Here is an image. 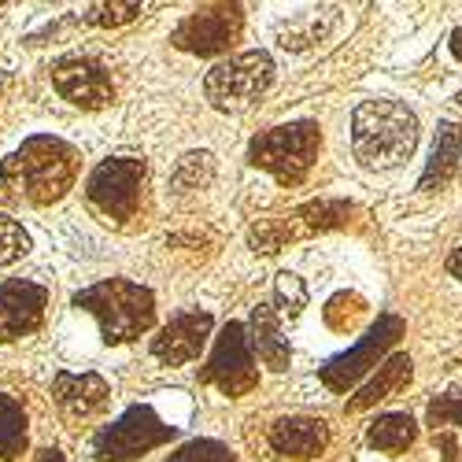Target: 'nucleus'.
Segmentation results:
<instances>
[{
    "label": "nucleus",
    "mask_w": 462,
    "mask_h": 462,
    "mask_svg": "<svg viewBox=\"0 0 462 462\" xmlns=\"http://www.w3.org/2000/svg\"><path fill=\"white\" fill-rule=\"evenodd\" d=\"M208 384L229 400L248 396L255 384H259V370H255V356H252V344H248V329L241 322H229L218 340H215V352L200 374Z\"/></svg>",
    "instance_id": "obj_8"
},
{
    "label": "nucleus",
    "mask_w": 462,
    "mask_h": 462,
    "mask_svg": "<svg viewBox=\"0 0 462 462\" xmlns=\"http://www.w3.org/2000/svg\"><path fill=\"white\" fill-rule=\"evenodd\" d=\"M30 252V234L8 215H0V266H12Z\"/></svg>",
    "instance_id": "obj_24"
},
{
    "label": "nucleus",
    "mask_w": 462,
    "mask_h": 462,
    "mask_svg": "<svg viewBox=\"0 0 462 462\" xmlns=\"http://www.w3.org/2000/svg\"><path fill=\"white\" fill-rule=\"evenodd\" d=\"M352 215V204L348 200H315L296 211V222L303 226V234H315V229H337L344 226Z\"/></svg>",
    "instance_id": "obj_23"
},
{
    "label": "nucleus",
    "mask_w": 462,
    "mask_h": 462,
    "mask_svg": "<svg viewBox=\"0 0 462 462\" xmlns=\"http://www.w3.org/2000/svg\"><path fill=\"white\" fill-rule=\"evenodd\" d=\"M52 86L60 89L63 100H70L74 107H86V111H100L115 97V86L107 79V70L97 60H82V56L60 60L52 67Z\"/></svg>",
    "instance_id": "obj_11"
},
{
    "label": "nucleus",
    "mask_w": 462,
    "mask_h": 462,
    "mask_svg": "<svg viewBox=\"0 0 462 462\" xmlns=\"http://www.w3.org/2000/svg\"><path fill=\"white\" fill-rule=\"evenodd\" d=\"M52 396L63 418L70 421H86L107 407V381L100 374H56L52 381Z\"/></svg>",
    "instance_id": "obj_14"
},
{
    "label": "nucleus",
    "mask_w": 462,
    "mask_h": 462,
    "mask_svg": "<svg viewBox=\"0 0 462 462\" xmlns=\"http://www.w3.org/2000/svg\"><path fill=\"white\" fill-rule=\"evenodd\" d=\"M400 337H403V319L400 315H381L366 329V337L356 344V348L340 352L337 359H329L322 366V384H326V389H333V393H348L366 370H374L381 363V356L389 352Z\"/></svg>",
    "instance_id": "obj_10"
},
{
    "label": "nucleus",
    "mask_w": 462,
    "mask_h": 462,
    "mask_svg": "<svg viewBox=\"0 0 462 462\" xmlns=\"http://www.w3.org/2000/svg\"><path fill=\"white\" fill-rule=\"evenodd\" d=\"M144 178H148V167L137 156L104 160L86 181V200L104 215V222L126 226L141 208Z\"/></svg>",
    "instance_id": "obj_6"
},
{
    "label": "nucleus",
    "mask_w": 462,
    "mask_h": 462,
    "mask_svg": "<svg viewBox=\"0 0 462 462\" xmlns=\"http://www.w3.org/2000/svg\"><path fill=\"white\" fill-rule=\"evenodd\" d=\"M0 5H8V0H0Z\"/></svg>",
    "instance_id": "obj_35"
},
{
    "label": "nucleus",
    "mask_w": 462,
    "mask_h": 462,
    "mask_svg": "<svg viewBox=\"0 0 462 462\" xmlns=\"http://www.w3.org/2000/svg\"><path fill=\"white\" fill-rule=\"evenodd\" d=\"M79 167H82L79 152H74L67 141H60V137H30L5 160L0 174H5V185H12L23 200L45 208V204L63 200L67 192L74 189Z\"/></svg>",
    "instance_id": "obj_1"
},
{
    "label": "nucleus",
    "mask_w": 462,
    "mask_h": 462,
    "mask_svg": "<svg viewBox=\"0 0 462 462\" xmlns=\"http://www.w3.org/2000/svg\"><path fill=\"white\" fill-rule=\"evenodd\" d=\"M241 33V5L237 0H204L200 12H192L178 30L174 45L192 56L226 52Z\"/></svg>",
    "instance_id": "obj_9"
},
{
    "label": "nucleus",
    "mask_w": 462,
    "mask_h": 462,
    "mask_svg": "<svg viewBox=\"0 0 462 462\" xmlns=\"http://www.w3.org/2000/svg\"><path fill=\"white\" fill-rule=\"evenodd\" d=\"M458 141H462L458 126H455V123H440L437 141H433V156H430L426 171H421V181H418L421 192H437V189H444L448 178L458 171Z\"/></svg>",
    "instance_id": "obj_18"
},
{
    "label": "nucleus",
    "mask_w": 462,
    "mask_h": 462,
    "mask_svg": "<svg viewBox=\"0 0 462 462\" xmlns=\"http://www.w3.org/2000/svg\"><path fill=\"white\" fill-rule=\"evenodd\" d=\"M37 462H67L56 448H45V451H37Z\"/></svg>",
    "instance_id": "obj_32"
},
{
    "label": "nucleus",
    "mask_w": 462,
    "mask_h": 462,
    "mask_svg": "<svg viewBox=\"0 0 462 462\" xmlns=\"http://www.w3.org/2000/svg\"><path fill=\"white\" fill-rule=\"evenodd\" d=\"M414 437H418V426H414V418L403 414V411L381 414L374 426H370V433H366V440H370L377 451H407V448L414 444Z\"/></svg>",
    "instance_id": "obj_19"
},
{
    "label": "nucleus",
    "mask_w": 462,
    "mask_h": 462,
    "mask_svg": "<svg viewBox=\"0 0 462 462\" xmlns=\"http://www.w3.org/2000/svg\"><path fill=\"white\" fill-rule=\"evenodd\" d=\"M26 448V411L19 400L0 393V458L12 462Z\"/></svg>",
    "instance_id": "obj_21"
},
{
    "label": "nucleus",
    "mask_w": 462,
    "mask_h": 462,
    "mask_svg": "<svg viewBox=\"0 0 462 462\" xmlns=\"http://www.w3.org/2000/svg\"><path fill=\"white\" fill-rule=\"evenodd\" d=\"M45 307H49V292L42 285L26 278H12L8 285H0V340L8 344L30 337L45 322Z\"/></svg>",
    "instance_id": "obj_12"
},
{
    "label": "nucleus",
    "mask_w": 462,
    "mask_h": 462,
    "mask_svg": "<svg viewBox=\"0 0 462 462\" xmlns=\"http://www.w3.org/2000/svg\"><path fill=\"white\" fill-rule=\"evenodd\" d=\"M215 181V156L211 152H185L174 167V178H171V189L178 197L185 192H197V189H208Z\"/></svg>",
    "instance_id": "obj_22"
},
{
    "label": "nucleus",
    "mask_w": 462,
    "mask_h": 462,
    "mask_svg": "<svg viewBox=\"0 0 462 462\" xmlns=\"http://www.w3.org/2000/svg\"><path fill=\"white\" fill-rule=\"evenodd\" d=\"M430 426H462V396H437L430 403Z\"/></svg>",
    "instance_id": "obj_29"
},
{
    "label": "nucleus",
    "mask_w": 462,
    "mask_h": 462,
    "mask_svg": "<svg viewBox=\"0 0 462 462\" xmlns=\"http://www.w3.org/2000/svg\"><path fill=\"white\" fill-rule=\"evenodd\" d=\"M211 326H215V319L208 311H181L160 329V337H152V356H156L160 363H167V366L192 363L204 352Z\"/></svg>",
    "instance_id": "obj_13"
},
{
    "label": "nucleus",
    "mask_w": 462,
    "mask_h": 462,
    "mask_svg": "<svg viewBox=\"0 0 462 462\" xmlns=\"http://www.w3.org/2000/svg\"><path fill=\"white\" fill-rule=\"evenodd\" d=\"M174 437H178V430L167 426L156 411L141 403V407H130L119 421H111L104 433H97L93 455L100 462H126V458H137V455L160 448Z\"/></svg>",
    "instance_id": "obj_7"
},
{
    "label": "nucleus",
    "mask_w": 462,
    "mask_h": 462,
    "mask_svg": "<svg viewBox=\"0 0 462 462\" xmlns=\"http://www.w3.org/2000/svg\"><path fill=\"white\" fill-rule=\"evenodd\" d=\"M418 144V119L400 100H363L352 115V148L366 171H393Z\"/></svg>",
    "instance_id": "obj_2"
},
{
    "label": "nucleus",
    "mask_w": 462,
    "mask_h": 462,
    "mask_svg": "<svg viewBox=\"0 0 462 462\" xmlns=\"http://www.w3.org/2000/svg\"><path fill=\"white\" fill-rule=\"evenodd\" d=\"M448 271H451V278H458V282H462V248H455V252H451Z\"/></svg>",
    "instance_id": "obj_30"
},
{
    "label": "nucleus",
    "mask_w": 462,
    "mask_h": 462,
    "mask_svg": "<svg viewBox=\"0 0 462 462\" xmlns=\"http://www.w3.org/2000/svg\"><path fill=\"white\" fill-rule=\"evenodd\" d=\"M274 292H278V307H285L289 315H300L303 307H307V285H303V278H296V274H278V285H274Z\"/></svg>",
    "instance_id": "obj_28"
},
{
    "label": "nucleus",
    "mask_w": 462,
    "mask_h": 462,
    "mask_svg": "<svg viewBox=\"0 0 462 462\" xmlns=\"http://www.w3.org/2000/svg\"><path fill=\"white\" fill-rule=\"evenodd\" d=\"M451 52H455V60H462V26L451 33Z\"/></svg>",
    "instance_id": "obj_33"
},
{
    "label": "nucleus",
    "mask_w": 462,
    "mask_h": 462,
    "mask_svg": "<svg viewBox=\"0 0 462 462\" xmlns=\"http://www.w3.org/2000/svg\"><path fill=\"white\" fill-rule=\"evenodd\" d=\"M274 86V60L266 52H241L208 70L204 93L218 111H245Z\"/></svg>",
    "instance_id": "obj_5"
},
{
    "label": "nucleus",
    "mask_w": 462,
    "mask_h": 462,
    "mask_svg": "<svg viewBox=\"0 0 462 462\" xmlns=\"http://www.w3.org/2000/svg\"><path fill=\"white\" fill-rule=\"evenodd\" d=\"M163 462H237V458H234V451H229L226 444H218V440H189L185 448H178Z\"/></svg>",
    "instance_id": "obj_25"
},
{
    "label": "nucleus",
    "mask_w": 462,
    "mask_h": 462,
    "mask_svg": "<svg viewBox=\"0 0 462 462\" xmlns=\"http://www.w3.org/2000/svg\"><path fill=\"white\" fill-rule=\"evenodd\" d=\"M458 167H462V163H458Z\"/></svg>",
    "instance_id": "obj_36"
},
{
    "label": "nucleus",
    "mask_w": 462,
    "mask_h": 462,
    "mask_svg": "<svg viewBox=\"0 0 462 462\" xmlns=\"http://www.w3.org/2000/svg\"><path fill=\"white\" fill-rule=\"evenodd\" d=\"M74 307H82V311H89L100 322V333L107 344H126L148 333L152 322H156V296L126 278H111L82 289L74 296Z\"/></svg>",
    "instance_id": "obj_3"
},
{
    "label": "nucleus",
    "mask_w": 462,
    "mask_h": 462,
    "mask_svg": "<svg viewBox=\"0 0 462 462\" xmlns=\"http://www.w3.org/2000/svg\"><path fill=\"white\" fill-rule=\"evenodd\" d=\"M319 148H322V130L315 123H289L263 130L248 144V160L263 171H271L282 185H296L315 167Z\"/></svg>",
    "instance_id": "obj_4"
},
{
    "label": "nucleus",
    "mask_w": 462,
    "mask_h": 462,
    "mask_svg": "<svg viewBox=\"0 0 462 462\" xmlns=\"http://www.w3.org/2000/svg\"><path fill=\"white\" fill-rule=\"evenodd\" d=\"M411 377H414V363H411V356H403V352H396V356H389L381 366H377V374L363 384V389L348 400V414H363V411H370V407H377L381 400H389V396H396L400 389H407L411 384Z\"/></svg>",
    "instance_id": "obj_16"
},
{
    "label": "nucleus",
    "mask_w": 462,
    "mask_h": 462,
    "mask_svg": "<svg viewBox=\"0 0 462 462\" xmlns=\"http://www.w3.org/2000/svg\"><path fill=\"white\" fill-rule=\"evenodd\" d=\"M271 448L285 458H315L326 451L329 444V426L322 418H307V414H289V418H278L271 433H266Z\"/></svg>",
    "instance_id": "obj_15"
},
{
    "label": "nucleus",
    "mask_w": 462,
    "mask_h": 462,
    "mask_svg": "<svg viewBox=\"0 0 462 462\" xmlns=\"http://www.w3.org/2000/svg\"><path fill=\"white\" fill-rule=\"evenodd\" d=\"M248 344L252 352H259V359L271 366V370H285L289 359H292V348H289V337L274 315L271 303H255L252 307V322H248Z\"/></svg>",
    "instance_id": "obj_17"
},
{
    "label": "nucleus",
    "mask_w": 462,
    "mask_h": 462,
    "mask_svg": "<svg viewBox=\"0 0 462 462\" xmlns=\"http://www.w3.org/2000/svg\"><path fill=\"white\" fill-rule=\"evenodd\" d=\"M359 315H363V300H359V296H352V292L333 296V300H329V307H326V322H329L333 329H348Z\"/></svg>",
    "instance_id": "obj_27"
},
{
    "label": "nucleus",
    "mask_w": 462,
    "mask_h": 462,
    "mask_svg": "<svg viewBox=\"0 0 462 462\" xmlns=\"http://www.w3.org/2000/svg\"><path fill=\"white\" fill-rule=\"evenodd\" d=\"M455 100H458V104H462V89H458V97H455Z\"/></svg>",
    "instance_id": "obj_34"
},
{
    "label": "nucleus",
    "mask_w": 462,
    "mask_h": 462,
    "mask_svg": "<svg viewBox=\"0 0 462 462\" xmlns=\"http://www.w3.org/2000/svg\"><path fill=\"white\" fill-rule=\"evenodd\" d=\"M303 234V226L292 218H259L252 229H248V245L252 252H263V255H271V252H282L289 241H296Z\"/></svg>",
    "instance_id": "obj_20"
},
{
    "label": "nucleus",
    "mask_w": 462,
    "mask_h": 462,
    "mask_svg": "<svg viewBox=\"0 0 462 462\" xmlns=\"http://www.w3.org/2000/svg\"><path fill=\"white\" fill-rule=\"evenodd\" d=\"M440 448H444V462H455L458 458V448H455L451 437H440Z\"/></svg>",
    "instance_id": "obj_31"
},
{
    "label": "nucleus",
    "mask_w": 462,
    "mask_h": 462,
    "mask_svg": "<svg viewBox=\"0 0 462 462\" xmlns=\"http://www.w3.org/2000/svg\"><path fill=\"white\" fill-rule=\"evenodd\" d=\"M141 15V0H100V5L93 8L89 23L97 26H126Z\"/></svg>",
    "instance_id": "obj_26"
}]
</instances>
